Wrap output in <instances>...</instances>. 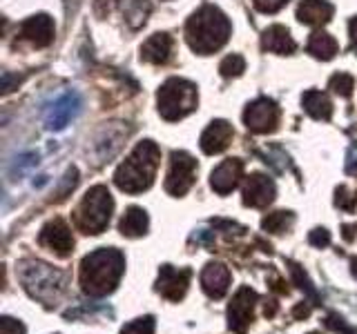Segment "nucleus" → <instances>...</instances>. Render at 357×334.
Masks as SVG:
<instances>
[{
    "label": "nucleus",
    "mask_w": 357,
    "mask_h": 334,
    "mask_svg": "<svg viewBox=\"0 0 357 334\" xmlns=\"http://www.w3.org/2000/svg\"><path fill=\"white\" fill-rule=\"evenodd\" d=\"M154 332V319L152 317H143V319H137L130 326L123 328L121 334H152Z\"/></svg>",
    "instance_id": "nucleus-27"
},
{
    "label": "nucleus",
    "mask_w": 357,
    "mask_h": 334,
    "mask_svg": "<svg viewBox=\"0 0 357 334\" xmlns=\"http://www.w3.org/2000/svg\"><path fill=\"white\" fill-rule=\"evenodd\" d=\"M349 172L357 174V148L351 150V156H349Z\"/></svg>",
    "instance_id": "nucleus-36"
},
{
    "label": "nucleus",
    "mask_w": 357,
    "mask_h": 334,
    "mask_svg": "<svg viewBox=\"0 0 357 334\" xmlns=\"http://www.w3.org/2000/svg\"><path fill=\"white\" fill-rule=\"evenodd\" d=\"M201 285H204L206 294L212 299H221L230 287V272L226 265L221 263H208L206 270L201 272Z\"/></svg>",
    "instance_id": "nucleus-17"
},
{
    "label": "nucleus",
    "mask_w": 357,
    "mask_h": 334,
    "mask_svg": "<svg viewBox=\"0 0 357 334\" xmlns=\"http://www.w3.org/2000/svg\"><path fill=\"white\" fill-rule=\"evenodd\" d=\"M301 103H304V109L308 111V114L317 120H328L333 116L331 98L321 92H306L304 98H301Z\"/></svg>",
    "instance_id": "nucleus-22"
},
{
    "label": "nucleus",
    "mask_w": 357,
    "mask_h": 334,
    "mask_svg": "<svg viewBox=\"0 0 357 334\" xmlns=\"http://www.w3.org/2000/svg\"><path fill=\"white\" fill-rule=\"evenodd\" d=\"M277 312V305H275V301H271V305L266 303V317H273Z\"/></svg>",
    "instance_id": "nucleus-39"
},
{
    "label": "nucleus",
    "mask_w": 357,
    "mask_h": 334,
    "mask_svg": "<svg viewBox=\"0 0 357 334\" xmlns=\"http://www.w3.org/2000/svg\"><path fill=\"white\" fill-rule=\"evenodd\" d=\"M243 120H245V127L255 134L275 132L277 122H279V109L273 100L259 98L248 105V109H245V114H243Z\"/></svg>",
    "instance_id": "nucleus-8"
},
{
    "label": "nucleus",
    "mask_w": 357,
    "mask_h": 334,
    "mask_svg": "<svg viewBox=\"0 0 357 334\" xmlns=\"http://www.w3.org/2000/svg\"><path fill=\"white\" fill-rule=\"evenodd\" d=\"M288 265H290V274H293V278L297 281V285H299L301 289H306V292L312 296V301H317V294H315V289H312L310 281L306 278V274H301V267L295 265V263H288Z\"/></svg>",
    "instance_id": "nucleus-28"
},
{
    "label": "nucleus",
    "mask_w": 357,
    "mask_h": 334,
    "mask_svg": "<svg viewBox=\"0 0 357 334\" xmlns=\"http://www.w3.org/2000/svg\"><path fill=\"white\" fill-rule=\"evenodd\" d=\"M159 161H161L159 148H156L152 141H143L134 148L130 159L116 170L114 183L123 192L139 194L154 183L156 170H159Z\"/></svg>",
    "instance_id": "nucleus-3"
},
{
    "label": "nucleus",
    "mask_w": 357,
    "mask_h": 334,
    "mask_svg": "<svg viewBox=\"0 0 357 334\" xmlns=\"http://www.w3.org/2000/svg\"><path fill=\"white\" fill-rule=\"evenodd\" d=\"M335 203H337L342 209H355V205H357V194H351L349 189L346 187H340L337 189V198H335Z\"/></svg>",
    "instance_id": "nucleus-30"
},
{
    "label": "nucleus",
    "mask_w": 357,
    "mask_h": 334,
    "mask_svg": "<svg viewBox=\"0 0 357 334\" xmlns=\"http://www.w3.org/2000/svg\"><path fill=\"white\" fill-rule=\"evenodd\" d=\"M0 334H25V328H22V323L5 317L0 321Z\"/></svg>",
    "instance_id": "nucleus-32"
},
{
    "label": "nucleus",
    "mask_w": 357,
    "mask_h": 334,
    "mask_svg": "<svg viewBox=\"0 0 357 334\" xmlns=\"http://www.w3.org/2000/svg\"><path fill=\"white\" fill-rule=\"evenodd\" d=\"M293 315H295L297 319H306V317L310 315V308H308L306 303H299V305L293 310Z\"/></svg>",
    "instance_id": "nucleus-35"
},
{
    "label": "nucleus",
    "mask_w": 357,
    "mask_h": 334,
    "mask_svg": "<svg viewBox=\"0 0 357 334\" xmlns=\"http://www.w3.org/2000/svg\"><path fill=\"white\" fill-rule=\"evenodd\" d=\"M286 3L288 0H255V7L264 11V14H275V11H279Z\"/></svg>",
    "instance_id": "nucleus-31"
},
{
    "label": "nucleus",
    "mask_w": 357,
    "mask_h": 334,
    "mask_svg": "<svg viewBox=\"0 0 357 334\" xmlns=\"http://www.w3.org/2000/svg\"><path fill=\"white\" fill-rule=\"evenodd\" d=\"M275 198V183L264 174H252L243 185V203L250 207H266Z\"/></svg>",
    "instance_id": "nucleus-13"
},
{
    "label": "nucleus",
    "mask_w": 357,
    "mask_h": 334,
    "mask_svg": "<svg viewBox=\"0 0 357 334\" xmlns=\"http://www.w3.org/2000/svg\"><path fill=\"white\" fill-rule=\"evenodd\" d=\"M112 209H114V200L107 192L105 185H94L83 196L81 205L76 212V223L85 234H100L109 223Z\"/></svg>",
    "instance_id": "nucleus-5"
},
{
    "label": "nucleus",
    "mask_w": 357,
    "mask_h": 334,
    "mask_svg": "<svg viewBox=\"0 0 357 334\" xmlns=\"http://www.w3.org/2000/svg\"><path fill=\"white\" fill-rule=\"evenodd\" d=\"M76 183H78V170H76V167H70V170H67L65 176H63V185L59 189V198H65L67 194H70V189H74Z\"/></svg>",
    "instance_id": "nucleus-29"
},
{
    "label": "nucleus",
    "mask_w": 357,
    "mask_h": 334,
    "mask_svg": "<svg viewBox=\"0 0 357 334\" xmlns=\"http://www.w3.org/2000/svg\"><path fill=\"white\" fill-rule=\"evenodd\" d=\"M20 33H22V38L33 45V47H47L54 40V20L47 14L31 16L29 20L22 22Z\"/></svg>",
    "instance_id": "nucleus-14"
},
{
    "label": "nucleus",
    "mask_w": 357,
    "mask_h": 334,
    "mask_svg": "<svg viewBox=\"0 0 357 334\" xmlns=\"http://www.w3.org/2000/svg\"><path fill=\"white\" fill-rule=\"evenodd\" d=\"M230 31L232 27L226 14L217 7L206 5L199 11H195L192 18L188 20L185 36H188V45L197 54H212L228 42Z\"/></svg>",
    "instance_id": "nucleus-2"
},
{
    "label": "nucleus",
    "mask_w": 357,
    "mask_h": 334,
    "mask_svg": "<svg viewBox=\"0 0 357 334\" xmlns=\"http://www.w3.org/2000/svg\"><path fill=\"white\" fill-rule=\"evenodd\" d=\"M126 272V259L114 248H100L87 254L81 263V285L87 294L105 296L114 289Z\"/></svg>",
    "instance_id": "nucleus-1"
},
{
    "label": "nucleus",
    "mask_w": 357,
    "mask_h": 334,
    "mask_svg": "<svg viewBox=\"0 0 357 334\" xmlns=\"http://www.w3.org/2000/svg\"><path fill=\"white\" fill-rule=\"evenodd\" d=\"M18 276L27 292L33 299L43 301L45 305H56V301H59L61 294L65 292L63 272L54 270V267L47 263H40V261L20 263Z\"/></svg>",
    "instance_id": "nucleus-4"
},
{
    "label": "nucleus",
    "mask_w": 357,
    "mask_h": 334,
    "mask_svg": "<svg viewBox=\"0 0 357 334\" xmlns=\"http://www.w3.org/2000/svg\"><path fill=\"white\" fill-rule=\"evenodd\" d=\"M197 161L188 152H174L170 161V172L165 178V189L172 196H183L195 183Z\"/></svg>",
    "instance_id": "nucleus-7"
},
{
    "label": "nucleus",
    "mask_w": 357,
    "mask_h": 334,
    "mask_svg": "<svg viewBox=\"0 0 357 334\" xmlns=\"http://www.w3.org/2000/svg\"><path fill=\"white\" fill-rule=\"evenodd\" d=\"M156 103H159V114L165 120H178L197 109V87L190 81H183V78H170L159 89Z\"/></svg>",
    "instance_id": "nucleus-6"
},
{
    "label": "nucleus",
    "mask_w": 357,
    "mask_h": 334,
    "mask_svg": "<svg viewBox=\"0 0 357 334\" xmlns=\"http://www.w3.org/2000/svg\"><path fill=\"white\" fill-rule=\"evenodd\" d=\"M145 232H148V214H145V209L130 207L126 212V216L121 218V234L123 237L137 239L143 237Z\"/></svg>",
    "instance_id": "nucleus-21"
},
{
    "label": "nucleus",
    "mask_w": 357,
    "mask_h": 334,
    "mask_svg": "<svg viewBox=\"0 0 357 334\" xmlns=\"http://www.w3.org/2000/svg\"><path fill=\"white\" fill-rule=\"evenodd\" d=\"M353 272H355V276H357V261H353Z\"/></svg>",
    "instance_id": "nucleus-40"
},
{
    "label": "nucleus",
    "mask_w": 357,
    "mask_h": 334,
    "mask_svg": "<svg viewBox=\"0 0 357 334\" xmlns=\"http://www.w3.org/2000/svg\"><path fill=\"white\" fill-rule=\"evenodd\" d=\"M190 283V270H174L172 265H163L159 281H156V289L170 301L183 299L185 289Z\"/></svg>",
    "instance_id": "nucleus-12"
},
{
    "label": "nucleus",
    "mask_w": 357,
    "mask_h": 334,
    "mask_svg": "<svg viewBox=\"0 0 357 334\" xmlns=\"http://www.w3.org/2000/svg\"><path fill=\"white\" fill-rule=\"evenodd\" d=\"M290 225H293V214H290V212H275V214L264 218V230L275 232V234L288 230Z\"/></svg>",
    "instance_id": "nucleus-24"
},
{
    "label": "nucleus",
    "mask_w": 357,
    "mask_h": 334,
    "mask_svg": "<svg viewBox=\"0 0 357 334\" xmlns=\"http://www.w3.org/2000/svg\"><path fill=\"white\" fill-rule=\"evenodd\" d=\"M241 174H243V163L237 159H228V161H223L215 172H212L210 185L217 194H228L237 187Z\"/></svg>",
    "instance_id": "nucleus-15"
},
{
    "label": "nucleus",
    "mask_w": 357,
    "mask_h": 334,
    "mask_svg": "<svg viewBox=\"0 0 357 334\" xmlns=\"http://www.w3.org/2000/svg\"><path fill=\"white\" fill-rule=\"evenodd\" d=\"M340 45L335 40L331 33L326 31H315L308 40V51L315 56V58H321V61H331L335 54H337Z\"/></svg>",
    "instance_id": "nucleus-23"
},
{
    "label": "nucleus",
    "mask_w": 357,
    "mask_h": 334,
    "mask_svg": "<svg viewBox=\"0 0 357 334\" xmlns=\"http://www.w3.org/2000/svg\"><path fill=\"white\" fill-rule=\"evenodd\" d=\"M333 5L326 0H301V5L297 9V18L304 25H324L333 16Z\"/></svg>",
    "instance_id": "nucleus-20"
},
{
    "label": "nucleus",
    "mask_w": 357,
    "mask_h": 334,
    "mask_svg": "<svg viewBox=\"0 0 357 334\" xmlns=\"http://www.w3.org/2000/svg\"><path fill=\"white\" fill-rule=\"evenodd\" d=\"M219 72H221V76H223V78L241 76V74L245 72V61L241 58L239 54H232V56H228V58H223V61H221Z\"/></svg>",
    "instance_id": "nucleus-25"
},
{
    "label": "nucleus",
    "mask_w": 357,
    "mask_h": 334,
    "mask_svg": "<svg viewBox=\"0 0 357 334\" xmlns=\"http://www.w3.org/2000/svg\"><path fill=\"white\" fill-rule=\"evenodd\" d=\"M81 96L76 92H67L63 96H59L50 103V107L45 109V125L47 129H63L67 122L74 120L81 111Z\"/></svg>",
    "instance_id": "nucleus-9"
},
{
    "label": "nucleus",
    "mask_w": 357,
    "mask_h": 334,
    "mask_svg": "<svg viewBox=\"0 0 357 334\" xmlns=\"http://www.w3.org/2000/svg\"><path fill=\"white\" fill-rule=\"evenodd\" d=\"M261 45L266 51H273V54H282V56H288L297 49V45L290 36V31L282 25H273L264 31V38H261Z\"/></svg>",
    "instance_id": "nucleus-19"
},
{
    "label": "nucleus",
    "mask_w": 357,
    "mask_h": 334,
    "mask_svg": "<svg viewBox=\"0 0 357 334\" xmlns=\"http://www.w3.org/2000/svg\"><path fill=\"white\" fill-rule=\"evenodd\" d=\"M172 56V38L167 33H154L141 47V58L152 65H163Z\"/></svg>",
    "instance_id": "nucleus-18"
},
{
    "label": "nucleus",
    "mask_w": 357,
    "mask_h": 334,
    "mask_svg": "<svg viewBox=\"0 0 357 334\" xmlns=\"http://www.w3.org/2000/svg\"><path fill=\"white\" fill-rule=\"evenodd\" d=\"M257 292L250 287H241L237 294H234L232 303L228 308V326L234 332H243L245 328L252 323V308L257 303Z\"/></svg>",
    "instance_id": "nucleus-10"
},
{
    "label": "nucleus",
    "mask_w": 357,
    "mask_h": 334,
    "mask_svg": "<svg viewBox=\"0 0 357 334\" xmlns=\"http://www.w3.org/2000/svg\"><path fill=\"white\" fill-rule=\"evenodd\" d=\"M355 230H357V225H346V228H344V232H346V234H344L346 241H353V232H355Z\"/></svg>",
    "instance_id": "nucleus-37"
},
{
    "label": "nucleus",
    "mask_w": 357,
    "mask_h": 334,
    "mask_svg": "<svg viewBox=\"0 0 357 334\" xmlns=\"http://www.w3.org/2000/svg\"><path fill=\"white\" fill-rule=\"evenodd\" d=\"M351 36H353V42L357 45V18L351 20Z\"/></svg>",
    "instance_id": "nucleus-38"
},
{
    "label": "nucleus",
    "mask_w": 357,
    "mask_h": 334,
    "mask_svg": "<svg viewBox=\"0 0 357 334\" xmlns=\"http://www.w3.org/2000/svg\"><path fill=\"white\" fill-rule=\"evenodd\" d=\"M310 243L315 245V248H326L331 243V234L326 230H312L310 232Z\"/></svg>",
    "instance_id": "nucleus-33"
},
{
    "label": "nucleus",
    "mask_w": 357,
    "mask_h": 334,
    "mask_svg": "<svg viewBox=\"0 0 357 334\" xmlns=\"http://www.w3.org/2000/svg\"><path fill=\"white\" fill-rule=\"evenodd\" d=\"M232 136H234V132L230 127V122L215 120V122H210L204 134H201V150L206 154H221L230 145Z\"/></svg>",
    "instance_id": "nucleus-16"
},
{
    "label": "nucleus",
    "mask_w": 357,
    "mask_h": 334,
    "mask_svg": "<svg viewBox=\"0 0 357 334\" xmlns=\"http://www.w3.org/2000/svg\"><path fill=\"white\" fill-rule=\"evenodd\" d=\"M40 245H45L47 250L56 252L59 256H67L74 248V239H72V230L67 228V223L63 218H54L47 225L43 228L40 237H38Z\"/></svg>",
    "instance_id": "nucleus-11"
},
{
    "label": "nucleus",
    "mask_w": 357,
    "mask_h": 334,
    "mask_svg": "<svg viewBox=\"0 0 357 334\" xmlns=\"http://www.w3.org/2000/svg\"><path fill=\"white\" fill-rule=\"evenodd\" d=\"M331 89H333L335 94L349 98L353 94V89H355V78L351 74H337V76H333L331 78Z\"/></svg>",
    "instance_id": "nucleus-26"
},
{
    "label": "nucleus",
    "mask_w": 357,
    "mask_h": 334,
    "mask_svg": "<svg viewBox=\"0 0 357 334\" xmlns=\"http://www.w3.org/2000/svg\"><path fill=\"white\" fill-rule=\"evenodd\" d=\"M326 326L331 328V330H337V332H342V334H355L346 323L337 317V315H331L328 319H326Z\"/></svg>",
    "instance_id": "nucleus-34"
}]
</instances>
